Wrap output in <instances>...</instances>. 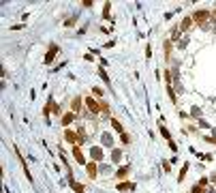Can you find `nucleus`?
<instances>
[{
    "instance_id": "f257e3e1",
    "label": "nucleus",
    "mask_w": 216,
    "mask_h": 193,
    "mask_svg": "<svg viewBox=\"0 0 216 193\" xmlns=\"http://www.w3.org/2000/svg\"><path fill=\"white\" fill-rule=\"evenodd\" d=\"M86 105H88V110H90L92 114H99V112H101V103H97L92 97H88V99H86Z\"/></svg>"
},
{
    "instance_id": "f03ea898",
    "label": "nucleus",
    "mask_w": 216,
    "mask_h": 193,
    "mask_svg": "<svg viewBox=\"0 0 216 193\" xmlns=\"http://www.w3.org/2000/svg\"><path fill=\"white\" fill-rule=\"evenodd\" d=\"M56 52H58V45H49V52L45 54V62H47V64H49V62L56 58Z\"/></svg>"
},
{
    "instance_id": "7ed1b4c3",
    "label": "nucleus",
    "mask_w": 216,
    "mask_h": 193,
    "mask_svg": "<svg viewBox=\"0 0 216 193\" xmlns=\"http://www.w3.org/2000/svg\"><path fill=\"white\" fill-rule=\"evenodd\" d=\"M208 17H210V13H208V11H197V13L193 15V19H195L197 24H203V21H205Z\"/></svg>"
},
{
    "instance_id": "20e7f679",
    "label": "nucleus",
    "mask_w": 216,
    "mask_h": 193,
    "mask_svg": "<svg viewBox=\"0 0 216 193\" xmlns=\"http://www.w3.org/2000/svg\"><path fill=\"white\" fill-rule=\"evenodd\" d=\"M81 105H84V101L79 99V97H75V99H73V103H71V110H73V112L77 114V112H81Z\"/></svg>"
},
{
    "instance_id": "39448f33",
    "label": "nucleus",
    "mask_w": 216,
    "mask_h": 193,
    "mask_svg": "<svg viewBox=\"0 0 216 193\" xmlns=\"http://www.w3.org/2000/svg\"><path fill=\"white\" fill-rule=\"evenodd\" d=\"M64 137H66V142H71V144H77V142H79V135H77V133H73V131H66V133H64Z\"/></svg>"
},
{
    "instance_id": "423d86ee",
    "label": "nucleus",
    "mask_w": 216,
    "mask_h": 193,
    "mask_svg": "<svg viewBox=\"0 0 216 193\" xmlns=\"http://www.w3.org/2000/svg\"><path fill=\"white\" fill-rule=\"evenodd\" d=\"M131 172V165H124V167H120L118 170V174H116V178H126V174Z\"/></svg>"
},
{
    "instance_id": "0eeeda50",
    "label": "nucleus",
    "mask_w": 216,
    "mask_h": 193,
    "mask_svg": "<svg viewBox=\"0 0 216 193\" xmlns=\"http://www.w3.org/2000/svg\"><path fill=\"white\" fill-rule=\"evenodd\" d=\"M73 157H75V161H77V163H84V161H86V159H84V155H81V150H79L77 146L73 148Z\"/></svg>"
},
{
    "instance_id": "6e6552de",
    "label": "nucleus",
    "mask_w": 216,
    "mask_h": 193,
    "mask_svg": "<svg viewBox=\"0 0 216 193\" xmlns=\"http://www.w3.org/2000/svg\"><path fill=\"white\" fill-rule=\"evenodd\" d=\"M129 189L133 191L135 185H133V182H120V185H118V191H129Z\"/></svg>"
},
{
    "instance_id": "1a4fd4ad",
    "label": "nucleus",
    "mask_w": 216,
    "mask_h": 193,
    "mask_svg": "<svg viewBox=\"0 0 216 193\" xmlns=\"http://www.w3.org/2000/svg\"><path fill=\"white\" fill-rule=\"evenodd\" d=\"M73 120H75V112H71V114H64V116H62V123H64V125H71Z\"/></svg>"
},
{
    "instance_id": "9d476101",
    "label": "nucleus",
    "mask_w": 216,
    "mask_h": 193,
    "mask_svg": "<svg viewBox=\"0 0 216 193\" xmlns=\"http://www.w3.org/2000/svg\"><path fill=\"white\" fill-rule=\"evenodd\" d=\"M88 174L90 178H97V163H88Z\"/></svg>"
},
{
    "instance_id": "9b49d317",
    "label": "nucleus",
    "mask_w": 216,
    "mask_h": 193,
    "mask_svg": "<svg viewBox=\"0 0 216 193\" xmlns=\"http://www.w3.org/2000/svg\"><path fill=\"white\" fill-rule=\"evenodd\" d=\"M90 155H92V159H94V161H99V159L103 157V150H101V148H92V152H90Z\"/></svg>"
},
{
    "instance_id": "f8f14e48",
    "label": "nucleus",
    "mask_w": 216,
    "mask_h": 193,
    "mask_svg": "<svg viewBox=\"0 0 216 193\" xmlns=\"http://www.w3.org/2000/svg\"><path fill=\"white\" fill-rule=\"evenodd\" d=\"M111 125H113V129H116V131H118L120 135H122V133H124V131H122V125H120V123H118V120H116V118H111Z\"/></svg>"
},
{
    "instance_id": "ddd939ff",
    "label": "nucleus",
    "mask_w": 216,
    "mask_h": 193,
    "mask_svg": "<svg viewBox=\"0 0 216 193\" xmlns=\"http://www.w3.org/2000/svg\"><path fill=\"white\" fill-rule=\"evenodd\" d=\"M99 73H101V77H103V82H105L107 86H111V82H109V75L105 73V69H99Z\"/></svg>"
},
{
    "instance_id": "4468645a",
    "label": "nucleus",
    "mask_w": 216,
    "mask_h": 193,
    "mask_svg": "<svg viewBox=\"0 0 216 193\" xmlns=\"http://www.w3.org/2000/svg\"><path fill=\"white\" fill-rule=\"evenodd\" d=\"M103 144H105V146H111V144H113V142H111V137H109L107 133L103 135Z\"/></svg>"
},
{
    "instance_id": "2eb2a0df",
    "label": "nucleus",
    "mask_w": 216,
    "mask_h": 193,
    "mask_svg": "<svg viewBox=\"0 0 216 193\" xmlns=\"http://www.w3.org/2000/svg\"><path fill=\"white\" fill-rule=\"evenodd\" d=\"M186 172H188V163H186V165H184V167H182V172H180V178H178V180H180V182H182V180H184V174H186Z\"/></svg>"
},
{
    "instance_id": "dca6fc26",
    "label": "nucleus",
    "mask_w": 216,
    "mask_h": 193,
    "mask_svg": "<svg viewBox=\"0 0 216 193\" xmlns=\"http://www.w3.org/2000/svg\"><path fill=\"white\" fill-rule=\"evenodd\" d=\"M109 7H111V2H105V11H103V17H105V19L109 17Z\"/></svg>"
},
{
    "instance_id": "f3484780",
    "label": "nucleus",
    "mask_w": 216,
    "mask_h": 193,
    "mask_svg": "<svg viewBox=\"0 0 216 193\" xmlns=\"http://www.w3.org/2000/svg\"><path fill=\"white\" fill-rule=\"evenodd\" d=\"M111 159H113V161H120V150H113V152H111Z\"/></svg>"
},
{
    "instance_id": "a211bd4d",
    "label": "nucleus",
    "mask_w": 216,
    "mask_h": 193,
    "mask_svg": "<svg viewBox=\"0 0 216 193\" xmlns=\"http://www.w3.org/2000/svg\"><path fill=\"white\" fill-rule=\"evenodd\" d=\"M190 26V19H184V24H182V26H180V30H186Z\"/></svg>"
},
{
    "instance_id": "6ab92c4d",
    "label": "nucleus",
    "mask_w": 216,
    "mask_h": 193,
    "mask_svg": "<svg viewBox=\"0 0 216 193\" xmlns=\"http://www.w3.org/2000/svg\"><path fill=\"white\" fill-rule=\"evenodd\" d=\"M160 133H163V135H165V137H167V139H169V142H171V137H169V131H167V129H165V127H160Z\"/></svg>"
},
{
    "instance_id": "aec40b11",
    "label": "nucleus",
    "mask_w": 216,
    "mask_h": 193,
    "mask_svg": "<svg viewBox=\"0 0 216 193\" xmlns=\"http://www.w3.org/2000/svg\"><path fill=\"white\" fill-rule=\"evenodd\" d=\"M92 92H94V97H103V90H101V88H94Z\"/></svg>"
},
{
    "instance_id": "412c9836",
    "label": "nucleus",
    "mask_w": 216,
    "mask_h": 193,
    "mask_svg": "<svg viewBox=\"0 0 216 193\" xmlns=\"http://www.w3.org/2000/svg\"><path fill=\"white\" fill-rule=\"evenodd\" d=\"M120 139H122V144H129V135H126V133L120 135Z\"/></svg>"
}]
</instances>
